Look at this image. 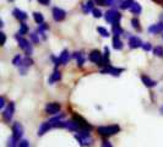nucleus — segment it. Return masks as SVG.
Returning a JSON list of instances; mask_svg holds the SVG:
<instances>
[{
    "mask_svg": "<svg viewBox=\"0 0 163 147\" xmlns=\"http://www.w3.org/2000/svg\"><path fill=\"white\" fill-rule=\"evenodd\" d=\"M120 131L119 125H108V126H100L97 128V132L103 137H109L112 135H115Z\"/></svg>",
    "mask_w": 163,
    "mask_h": 147,
    "instance_id": "nucleus-1",
    "label": "nucleus"
},
{
    "mask_svg": "<svg viewBox=\"0 0 163 147\" xmlns=\"http://www.w3.org/2000/svg\"><path fill=\"white\" fill-rule=\"evenodd\" d=\"M15 38L17 39V42H19V44H20V48H21L22 50H25L26 55H31L32 52H33V49H32V45L29 44V42H28L26 38H23L21 35H16Z\"/></svg>",
    "mask_w": 163,
    "mask_h": 147,
    "instance_id": "nucleus-2",
    "label": "nucleus"
},
{
    "mask_svg": "<svg viewBox=\"0 0 163 147\" xmlns=\"http://www.w3.org/2000/svg\"><path fill=\"white\" fill-rule=\"evenodd\" d=\"M120 18H121V15L117 10H109V11L106 12V21L109 22V23H112V25L119 23Z\"/></svg>",
    "mask_w": 163,
    "mask_h": 147,
    "instance_id": "nucleus-3",
    "label": "nucleus"
},
{
    "mask_svg": "<svg viewBox=\"0 0 163 147\" xmlns=\"http://www.w3.org/2000/svg\"><path fill=\"white\" fill-rule=\"evenodd\" d=\"M88 59H90L93 64H97V65H100V66L103 65V56H102V54H101L100 50H92L90 53Z\"/></svg>",
    "mask_w": 163,
    "mask_h": 147,
    "instance_id": "nucleus-4",
    "label": "nucleus"
},
{
    "mask_svg": "<svg viewBox=\"0 0 163 147\" xmlns=\"http://www.w3.org/2000/svg\"><path fill=\"white\" fill-rule=\"evenodd\" d=\"M65 16H66V12H65L63 9H60V8H54L53 9V18L56 22L63 21L65 18Z\"/></svg>",
    "mask_w": 163,
    "mask_h": 147,
    "instance_id": "nucleus-5",
    "label": "nucleus"
},
{
    "mask_svg": "<svg viewBox=\"0 0 163 147\" xmlns=\"http://www.w3.org/2000/svg\"><path fill=\"white\" fill-rule=\"evenodd\" d=\"M14 112H15V104L14 102H10L6 107V109L4 110V118H5V120H11L12 119V115H14Z\"/></svg>",
    "mask_w": 163,
    "mask_h": 147,
    "instance_id": "nucleus-6",
    "label": "nucleus"
},
{
    "mask_svg": "<svg viewBox=\"0 0 163 147\" xmlns=\"http://www.w3.org/2000/svg\"><path fill=\"white\" fill-rule=\"evenodd\" d=\"M74 119L77 122V124L80 125V128H81V129H85V130H88V131H90V130H92V126H91V125H90V124H88V123L83 119L82 116L74 114Z\"/></svg>",
    "mask_w": 163,
    "mask_h": 147,
    "instance_id": "nucleus-7",
    "label": "nucleus"
},
{
    "mask_svg": "<svg viewBox=\"0 0 163 147\" xmlns=\"http://www.w3.org/2000/svg\"><path fill=\"white\" fill-rule=\"evenodd\" d=\"M59 110H60V104L59 103L52 102V103H48L46 105V112L48 114H56V113H59Z\"/></svg>",
    "mask_w": 163,
    "mask_h": 147,
    "instance_id": "nucleus-8",
    "label": "nucleus"
},
{
    "mask_svg": "<svg viewBox=\"0 0 163 147\" xmlns=\"http://www.w3.org/2000/svg\"><path fill=\"white\" fill-rule=\"evenodd\" d=\"M22 135H23V128H22V125L20 123H15L12 125V136H15L19 140V139L22 137Z\"/></svg>",
    "mask_w": 163,
    "mask_h": 147,
    "instance_id": "nucleus-9",
    "label": "nucleus"
},
{
    "mask_svg": "<svg viewBox=\"0 0 163 147\" xmlns=\"http://www.w3.org/2000/svg\"><path fill=\"white\" fill-rule=\"evenodd\" d=\"M123 72V69H118V68H113L112 65L110 66H107L102 70V74H110L113 76H119L120 74Z\"/></svg>",
    "mask_w": 163,
    "mask_h": 147,
    "instance_id": "nucleus-10",
    "label": "nucleus"
},
{
    "mask_svg": "<svg viewBox=\"0 0 163 147\" xmlns=\"http://www.w3.org/2000/svg\"><path fill=\"white\" fill-rule=\"evenodd\" d=\"M129 47L131 48V49H136V48H139V47H142V42H141V39L139 38V37H130V39H129Z\"/></svg>",
    "mask_w": 163,
    "mask_h": 147,
    "instance_id": "nucleus-11",
    "label": "nucleus"
},
{
    "mask_svg": "<svg viewBox=\"0 0 163 147\" xmlns=\"http://www.w3.org/2000/svg\"><path fill=\"white\" fill-rule=\"evenodd\" d=\"M148 32L152 33V35L163 32V23H156V25L150 26V27H148Z\"/></svg>",
    "mask_w": 163,
    "mask_h": 147,
    "instance_id": "nucleus-12",
    "label": "nucleus"
},
{
    "mask_svg": "<svg viewBox=\"0 0 163 147\" xmlns=\"http://www.w3.org/2000/svg\"><path fill=\"white\" fill-rule=\"evenodd\" d=\"M14 16L17 18V20H20V21H25V20H27V14L26 12H23V11H21V10H19V9H15L14 10Z\"/></svg>",
    "mask_w": 163,
    "mask_h": 147,
    "instance_id": "nucleus-13",
    "label": "nucleus"
},
{
    "mask_svg": "<svg viewBox=\"0 0 163 147\" xmlns=\"http://www.w3.org/2000/svg\"><path fill=\"white\" fill-rule=\"evenodd\" d=\"M141 81L145 83V86H147V87H155L156 85H157V82L156 81H153V80H151L148 76H146V75H141Z\"/></svg>",
    "mask_w": 163,
    "mask_h": 147,
    "instance_id": "nucleus-14",
    "label": "nucleus"
},
{
    "mask_svg": "<svg viewBox=\"0 0 163 147\" xmlns=\"http://www.w3.org/2000/svg\"><path fill=\"white\" fill-rule=\"evenodd\" d=\"M69 59H70L69 52L68 50H63V53L59 56V64H66L69 62Z\"/></svg>",
    "mask_w": 163,
    "mask_h": 147,
    "instance_id": "nucleus-15",
    "label": "nucleus"
},
{
    "mask_svg": "<svg viewBox=\"0 0 163 147\" xmlns=\"http://www.w3.org/2000/svg\"><path fill=\"white\" fill-rule=\"evenodd\" d=\"M53 126H52V124H50V122H46V123H43L42 125H41V128H39V136H42V135H44L48 130H50Z\"/></svg>",
    "mask_w": 163,
    "mask_h": 147,
    "instance_id": "nucleus-16",
    "label": "nucleus"
},
{
    "mask_svg": "<svg viewBox=\"0 0 163 147\" xmlns=\"http://www.w3.org/2000/svg\"><path fill=\"white\" fill-rule=\"evenodd\" d=\"M93 4H94V2L93 0H88V2L86 3V4H83L82 5V10H83V12H90L91 10H93L94 8H93Z\"/></svg>",
    "mask_w": 163,
    "mask_h": 147,
    "instance_id": "nucleus-17",
    "label": "nucleus"
},
{
    "mask_svg": "<svg viewBox=\"0 0 163 147\" xmlns=\"http://www.w3.org/2000/svg\"><path fill=\"white\" fill-rule=\"evenodd\" d=\"M113 48L117 49V50H120V49L123 48V42H121L120 38L117 37V36H114V38H113Z\"/></svg>",
    "mask_w": 163,
    "mask_h": 147,
    "instance_id": "nucleus-18",
    "label": "nucleus"
},
{
    "mask_svg": "<svg viewBox=\"0 0 163 147\" xmlns=\"http://www.w3.org/2000/svg\"><path fill=\"white\" fill-rule=\"evenodd\" d=\"M94 3L101 6H113V0H94Z\"/></svg>",
    "mask_w": 163,
    "mask_h": 147,
    "instance_id": "nucleus-19",
    "label": "nucleus"
},
{
    "mask_svg": "<svg viewBox=\"0 0 163 147\" xmlns=\"http://www.w3.org/2000/svg\"><path fill=\"white\" fill-rule=\"evenodd\" d=\"M130 10H131V12H133V14L139 15V14L141 12V6H140V4H139V3L134 2V3H133V5H131V8H130Z\"/></svg>",
    "mask_w": 163,
    "mask_h": 147,
    "instance_id": "nucleus-20",
    "label": "nucleus"
},
{
    "mask_svg": "<svg viewBox=\"0 0 163 147\" xmlns=\"http://www.w3.org/2000/svg\"><path fill=\"white\" fill-rule=\"evenodd\" d=\"M113 32H114V36H117V37H119L120 35H123V28L120 27V25L119 23H114L113 25Z\"/></svg>",
    "mask_w": 163,
    "mask_h": 147,
    "instance_id": "nucleus-21",
    "label": "nucleus"
},
{
    "mask_svg": "<svg viewBox=\"0 0 163 147\" xmlns=\"http://www.w3.org/2000/svg\"><path fill=\"white\" fill-rule=\"evenodd\" d=\"M61 79V75H60V72L58 71V70H55L53 74H52V76H50V79H49V82L50 83H54V82H56V81H59Z\"/></svg>",
    "mask_w": 163,
    "mask_h": 147,
    "instance_id": "nucleus-22",
    "label": "nucleus"
},
{
    "mask_svg": "<svg viewBox=\"0 0 163 147\" xmlns=\"http://www.w3.org/2000/svg\"><path fill=\"white\" fill-rule=\"evenodd\" d=\"M133 3H134V0H123V3L120 5V9H123V10L130 9V8H131V5H133Z\"/></svg>",
    "mask_w": 163,
    "mask_h": 147,
    "instance_id": "nucleus-23",
    "label": "nucleus"
},
{
    "mask_svg": "<svg viewBox=\"0 0 163 147\" xmlns=\"http://www.w3.org/2000/svg\"><path fill=\"white\" fill-rule=\"evenodd\" d=\"M33 18H35V21L37 22V23H43V21H44V17H43V15L41 14V12H35L33 14Z\"/></svg>",
    "mask_w": 163,
    "mask_h": 147,
    "instance_id": "nucleus-24",
    "label": "nucleus"
},
{
    "mask_svg": "<svg viewBox=\"0 0 163 147\" xmlns=\"http://www.w3.org/2000/svg\"><path fill=\"white\" fill-rule=\"evenodd\" d=\"M8 147H17V139L15 136L8 139Z\"/></svg>",
    "mask_w": 163,
    "mask_h": 147,
    "instance_id": "nucleus-25",
    "label": "nucleus"
},
{
    "mask_svg": "<svg viewBox=\"0 0 163 147\" xmlns=\"http://www.w3.org/2000/svg\"><path fill=\"white\" fill-rule=\"evenodd\" d=\"M74 58H75V59H77V62H79V66H82V65H83V55H82V53H80V52L75 53V54H74Z\"/></svg>",
    "mask_w": 163,
    "mask_h": 147,
    "instance_id": "nucleus-26",
    "label": "nucleus"
},
{
    "mask_svg": "<svg viewBox=\"0 0 163 147\" xmlns=\"http://www.w3.org/2000/svg\"><path fill=\"white\" fill-rule=\"evenodd\" d=\"M153 54L155 55H157V56H163V48L161 47V45H158V47H155L153 48Z\"/></svg>",
    "mask_w": 163,
    "mask_h": 147,
    "instance_id": "nucleus-27",
    "label": "nucleus"
},
{
    "mask_svg": "<svg viewBox=\"0 0 163 147\" xmlns=\"http://www.w3.org/2000/svg\"><path fill=\"white\" fill-rule=\"evenodd\" d=\"M12 64H14V65H16V66H21V64H22V58H21V55H19V54H17V55L14 58Z\"/></svg>",
    "mask_w": 163,
    "mask_h": 147,
    "instance_id": "nucleus-28",
    "label": "nucleus"
},
{
    "mask_svg": "<svg viewBox=\"0 0 163 147\" xmlns=\"http://www.w3.org/2000/svg\"><path fill=\"white\" fill-rule=\"evenodd\" d=\"M97 31H98L100 32V35L102 36V37H109V32L107 31V29L106 28H103V27H98V28H97Z\"/></svg>",
    "mask_w": 163,
    "mask_h": 147,
    "instance_id": "nucleus-29",
    "label": "nucleus"
},
{
    "mask_svg": "<svg viewBox=\"0 0 163 147\" xmlns=\"http://www.w3.org/2000/svg\"><path fill=\"white\" fill-rule=\"evenodd\" d=\"M27 32H28V27H27V25L21 23V28H20V31H19V35L23 36V35H27Z\"/></svg>",
    "mask_w": 163,
    "mask_h": 147,
    "instance_id": "nucleus-30",
    "label": "nucleus"
},
{
    "mask_svg": "<svg viewBox=\"0 0 163 147\" xmlns=\"http://www.w3.org/2000/svg\"><path fill=\"white\" fill-rule=\"evenodd\" d=\"M131 25H133V27H134L135 29H138V31H140V29H141V27H140V22H139L138 18H133V20H131Z\"/></svg>",
    "mask_w": 163,
    "mask_h": 147,
    "instance_id": "nucleus-31",
    "label": "nucleus"
},
{
    "mask_svg": "<svg viewBox=\"0 0 163 147\" xmlns=\"http://www.w3.org/2000/svg\"><path fill=\"white\" fill-rule=\"evenodd\" d=\"M92 12H93V16H94V17H97V18L102 16V12H101L98 9H93V10H92Z\"/></svg>",
    "mask_w": 163,
    "mask_h": 147,
    "instance_id": "nucleus-32",
    "label": "nucleus"
},
{
    "mask_svg": "<svg viewBox=\"0 0 163 147\" xmlns=\"http://www.w3.org/2000/svg\"><path fill=\"white\" fill-rule=\"evenodd\" d=\"M31 38H32V42L36 43V44L39 42V38H38V36H37V33H32V35H31Z\"/></svg>",
    "mask_w": 163,
    "mask_h": 147,
    "instance_id": "nucleus-33",
    "label": "nucleus"
},
{
    "mask_svg": "<svg viewBox=\"0 0 163 147\" xmlns=\"http://www.w3.org/2000/svg\"><path fill=\"white\" fill-rule=\"evenodd\" d=\"M28 146H29V143H28L27 140H22V141L19 143V147H28Z\"/></svg>",
    "mask_w": 163,
    "mask_h": 147,
    "instance_id": "nucleus-34",
    "label": "nucleus"
},
{
    "mask_svg": "<svg viewBox=\"0 0 163 147\" xmlns=\"http://www.w3.org/2000/svg\"><path fill=\"white\" fill-rule=\"evenodd\" d=\"M101 147H113V146H112V143H110L108 140H103V141H102V146H101Z\"/></svg>",
    "mask_w": 163,
    "mask_h": 147,
    "instance_id": "nucleus-35",
    "label": "nucleus"
},
{
    "mask_svg": "<svg viewBox=\"0 0 163 147\" xmlns=\"http://www.w3.org/2000/svg\"><path fill=\"white\" fill-rule=\"evenodd\" d=\"M142 49L146 50V52L151 50V44L150 43H142Z\"/></svg>",
    "mask_w": 163,
    "mask_h": 147,
    "instance_id": "nucleus-36",
    "label": "nucleus"
},
{
    "mask_svg": "<svg viewBox=\"0 0 163 147\" xmlns=\"http://www.w3.org/2000/svg\"><path fill=\"white\" fill-rule=\"evenodd\" d=\"M46 29H48V25H44V23H42V26L39 27V29H38V31H39V32H43V31H46Z\"/></svg>",
    "mask_w": 163,
    "mask_h": 147,
    "instance_id": "nucleus-37",
    "label": "nucleus"
},
{
    "mask_svg": "<svg viewBox=\"0 0 163 147\" xmlns=\"http://www.w3.org/2000/svg\"><path fill=\"white\" fill-rule=\"evenodd\" d=\"M0 36H2V45H4V44H5V41H6V36H5L4 32L0 33Z\"/></svg>",
    "mask_w": 163,
    "mask_h": 147,
    "instance_id": "nucleus-38",
    "label": "nucleus"
},
{
    "mask_svg": "<svg viewBox=\"0 0 163 147\" xmlns=\"http://www.w3.org/2000/svg\"><path fill=\"white\" fill-rule=\"evenodd\" d=\"M4 105H5V98L2 97V98H0V107L4 108Z\"/></svg>",
    "mask_w": 163,
    "mask_h": 147,
    "instance_id": "nucleus-39",
    "label": "nucleus"
},
{
    "mask_svg": "<svg viewBox=\"0 0 163 147\" xmlns=\"http://www.w3.org/2000/svg\"><path fill=\"white\" fill-rule=\"evenodd\" d=\"M38 2H39L41 4H43V5H47V4H49L50 0H38Z\"/></svg>",
    "mask_w": 163,
    "mask_h": 147,
    "instance_id": "nucleus-40",
    "label": "nucleus"
},
{
    "mask_svg": "<svg viewBox=\"0 0 163 147\" xmlns=\"http://www.w3.org/2000/svg\"><path fill=\"white\" fill-rule=\"evenodd\" d=\"M155 3H158V4H163V0H153Z\"/></svg>",
    "mask_w": 163,
    "mask_h": 147,
    "instance_id": "nucleus-41",
    "label": "nucleus"
},
{
    "mask_svg": "<svg viewBox=\"0 0 163 147\" xmlns=\"http://www.w3.org/2000/svg\"><path fill=\"white\" fill-rule=\"evenodd\" d=\"M161 113H162V114H163V107H162V108H161Z\"/></svg>",
    "mask_w": 163,
    "mask_h": 147,
    "instance_id": "nucleus-42",
    "label": "nucleus"
},
{
    "mask_svg": "<svg viewBox=\"0 0 163 147\" xmlns=\"http://www.w3.org/2000/svg\"><path fill=\"white\" fill-rule=\"evenodd\" d=\"M10 2H14V0H10Z\"/></svg>",
    "mask_w": 163,
    "mask_h": 147,
    "instance_id": "nucleus-43",
    "label": "nucleus"
}]
</instances>
